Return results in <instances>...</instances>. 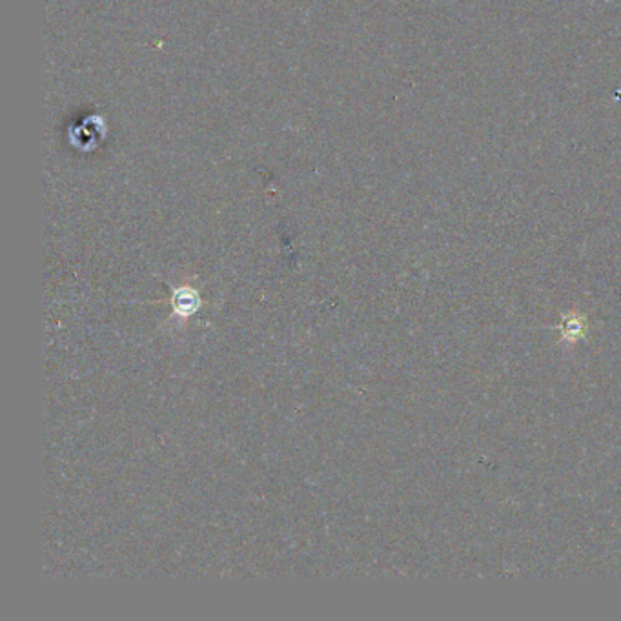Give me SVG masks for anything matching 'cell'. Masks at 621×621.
Instances as JSON below:
<instances>
[{
	"instance_id": "obj_1",
	"label": "cell",
	"mask_w": 621,
	"mask_h": 621,
	"mask_svg": "<svg viewBox=\"0 0 621 621\" xmlns=\"http://www.w3.org/2000/svg\"><path fill=\"white\" fill-rule=\"evenodd\" d=\"M585 330H587V325H585L583 317H579V315L565 317L563 326H561V337L565 341L574 343V341H579L585 335Z\"/></svg>"
}]
</instances>
